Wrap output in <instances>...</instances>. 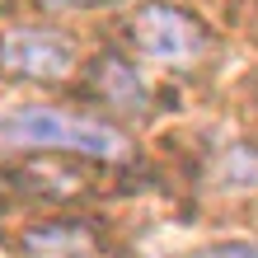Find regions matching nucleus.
I'll list each match as a JSON object with an SVG mask.
<instances>
[{
  "mask_svg": "<svg viewBox=\"0 0 258 258\" xmlns=\"http://www.w3.org/2000/svg\"><path fill=\"white\" fill-rule=\"evenodd\" d=\"M0 66L24 80H61L75 71V42L56 28H10L0 38Z\"/></svg>",
  "mask_w": 258,
  "mask_h": 258,
  "instance_id": "7ed1b4c3",
  "label": "nucleus"
},
{
  "mask_svg": "<svg viewBox=\"0 0 258 258\" xmlns=\"http://www.w3.org/2000/svg\"><path fill=\"white\" fill-rule=\"evenodd\" d=\"M0 150H66L80 160H122L132 155V141L108 122L52 103H14L0 113Z\"/></svg>",
  "mask_w": 258,
  "mask_h": 258,
  "instance_id": "f257e3e1",
  "label": "nucleus"
},
{
  "mask_svg": "<svg viewBox=\"0 0 258 258\" xmlns=\"http://www.w3.org/2000/svg\"><path fill=\"white\" fill-rule=\"evenodd\" d=\"M132 42L150 61L183 66V61H197V56L207 52V28L197 24L188 10L155 0V5H141L132 14Z\"/></svg>",
  "mask_w": 258,
  "mask_h": 258,
  "instance_id": "f03ea898",
  "label": "nucleus"
},
{
  "mask_svg": "<svg viewBox=\"0 0 258 258\" xmlns=\"http://www.w3.org/2000/svg\"><path fill=\"white\" fill-rule=\"evenodd\" d=\"M42 5H56V10H89V5H108V0H42Z\"/></svg>",
  "mask_w": 258,
  "mask_h": 258,
  "instance_id": "6e6552de",
  "label": "nucleus"
},
{
  "mask_svg": "<svg viewBox=\"0 0 258 258\" xmlns=\"http://www.w3.org/2000/svg\"><path fill=\"white\" fill-rule=\"evenodd\" d=\"M216 183L221 188H258V146L253 141H235L230 150H221Z\"/></svg>",
  "mask_w": 258,
  "mask_h": 258,
  "instance_id": "423d86ee",
  "label": "nucleus"
},
{
  "mask_svg": "<svg viewBox=\"0 0 258 258\" xmlns=\"http://www.w3.org/2000/svg\"><path fill=\"white\" fill-rule=\"evenodd\" d=\"M94 85H99V94L103 99H113L117 108H132V103H141V80H136V71L127 61H117V56H103L99 71H94Z\"/></svg>",
  "mask_w": 258,
  "mask_h": 258,
  "instance_id": "39448f33",
  "label": "nucleus"
},
{
  "mask_svg": "<svg viewBox=\"0 0 258 258\" xmlns=\"http://www.w3.org/2000/svg\"><path fill=\"white\" fill-rule=\"evenodd\" d=\"M192 258H258V244H207Z\"/></svg>",
  "mask_w": 258,
  "mask_h": 258,
  "instance_id": "0eeeda50",
  "label": "nucleus"
},
{
  "mask_svg": "<svg viewBox=\"0 0 258 258\" xmlns=\"http://www.w3.org/2000/svg\"><path fill=\"white\" fill-rule=\"evenodd\" d=\"M24 253L28 258H89L94 253V235L75 221H52V225H33L24 235Z\"/></svg>",
  "mask_w": 258,
  "mask_h": 258,
  "instance_id": "20e7f679",
  "label": "nucleus"
}]
</instances>
